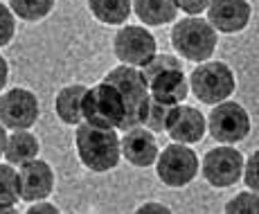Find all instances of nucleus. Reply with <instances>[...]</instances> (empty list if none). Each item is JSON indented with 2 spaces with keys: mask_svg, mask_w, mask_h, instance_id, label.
I'll return each mask as SVG.
<instances>
[{
  "mask_svg": "<svg viewBox=\"0 0 259 214\" xmlns=\"http://www.w3.org/2000/svg\"><path fill=\"white\" fill-rule=\"evenodd\" d=\"M142 77L147 81L149 95L162 104L176 106L189 95V81L183 72V63L176 57H151V61L142 66Z\"/></svg>",
  "mask_w": 259,
  "mask_h": 214,
  "instance_id": "obj_1",
  "label": "nucleus"
},
{
  "mask_svg": "<svg viewBox=\"0 0 259 214\" xmlns=\"http://www.w3.org/2000/svg\"><path fill=\"white\" fill-rule=\"evenodd\" d=\"M74 144H77L79 160L91 172L115 169L119 162V156H122L115 129H99L86 122L74 133Z\"/></svg>",
  "mask_w": 259,
  "mask_h": 214,
  "instance_id": "obj_2",
  "label": "nucleus"
},
{
  "mask_svg": "<svg viewBox=\"0 0 259 214\" xmlns=\"http://www.w3.org/2000/svg\"><path fill=\"white\" fill-rule=\"evenodd\" d=\"M104 81L115 86L122 95V102H124V122L119 129H136V126H142V117H144V108H147V102H149V88H147V81H144L142 72L136 70L133 66H117L113 68L111 72L104 77Z\"/></svg>",
  "mask_w": 259,
  "mask_h": 214,
  "instance_id": "obj_3",
  "label": "nucleus"
},
{
  "mask_svg": "<svg viewBox=\"0 0 259 214\" xmlns=\"http://www.w3.org/2000/svg\"><path fill=\"white\" fill-rule=\"evenodd\" d=\"M217 29L203 18H183L171 29V46L187 61H205L217 50Z\"/></svg>",
  "mask_w": 259,
  "mask_h": 214,
  "instance_id": "obj_4",
  "label": "nucleus"
},
{
  "mask_svg": "<svg viewBox=\"0 0 259 214\" xmlns=\"http://www.w3.org/2000/svg\"><path fill=\"white\" fill-rule=\"evenodd\" d=\"M83 117L99 129H119L124 122V102L115 86L102 81L88 88L83 95Z\"/></svg>",
  "mask_w": 259,
  "mask_h": 214,
  "instance_id": "obj_5",
  "label": "nucleus"
},
{
  "mask_svg": "<svg viewBox=\"0 0 259 214\" xmlns=\"http://www.w3.org/2000/svg\"><path fill=\"white\" fill-rule=\"evenodd\" d=\"M189 86H192V93L196 95L198 102L219 104L226 102L235 93L237 81L232 70L223 61H207L194 68L192 77H189Z\"/></svg>",
  "mask_w": 259,
  "mask_h": 214,
  "instance_id": "obj_6",
  "label": "nucleus"
},
{
  "mask_svg": "<svg viewBox=\"0 0 259 214\" xmlns=\"http://www.w3.org/2000/svg\"><path fill=\"white\" fill-rule=\"evenodd\" d=\"M156 160L158 178L169 187H185L198 174V156L189 147H183L181 142L165 147Z\"/></svg>",
  "mask_w": 259,
  "mask_h": 214,
  "instance_id": "obj_7",
  "label": "nucleus"
},
{
  "mask_svg": "<svg viewBox=\"0 0 259 214\" xmlns=\"http://www.w3.org/2000/svg\"><path fill=\"white\" fill-rule=\"evenodd\" d=\"M207 129H210L214 140L235 144L241 142L250 133V117L243 111V106L235 102H219L217 108L210 113Z\"/></svg>",
  "mask_w": 259,
  "mask_h": 214,
  "instance_id": "obj_8",
  "label": "nucleus"
},
{
  "mask_svg": "<svg viewBox=\"0 0 259 214\" xmlns=\"http://www.w3.org/2000/svg\"><path fill=\"white\" fill-rule=\"evenodd\" d=\"M113 50L119 61L136 68L151 61V57H156L158 46L151 32H147L140 25H126L115 34Z\"/></svg>",
  "mask_w": 259,
  "mask_h": 214,
  "instance_id": "obj_9",
  "label": "nucleus"
},
{
  "mask_svg": "<svg viewBox=\"0 0 259 214\" xmlns=\"http://www.w3.org/2000/svg\"><path fill=\"white\" fill-rule=\"evenodd\" d=\"M243 156L235 147H217L203 158V176L212 187H230L241 178Z\"/></svg>",
  "mask_w": 259,
  "mask_h": 214,
  "instance_id": "obj_10",
  "label": "nucleus"
},
{
  "mask_svg": "<svg viewBox=\"0 0 259 214\" xmlns=\"http://www.w3.org/2000/svg\"><path fill=\"white\" fill-rule=\"evenodd\" d=\"M38 119V99L25 88H14L0 97V122L7 129H29Z\"/></svg>",
  "mask_w": 259,
  "mask_h": 214,
  "instance_id": "obj_11",
  "label": "nucleus"
},
{
  "mask_svg": "<svg viewBox=\"0 0 259 214\" xmlns=\"http://www.w3.org/2000/svg\"><path fill=\"white\" fill-rule=\"evenodd\" d=\"M18 190L23 201H46L54 190V172L46 160H27L18 172Z\"/></svg>",
  "mask_w": 259,
  "mask_h": 214,
  "instance_id": "obj_12",
  "label": "nucleus"
},
{
  "mask_svg": "<svg viewBox=\"0 0 259 214\" xmlns=\"http://www.w3.org/2000/svg\"><path fill=\"white\" fill-rule=\"evenodd\" d=\"M250 21L248 0H210L207 5V23L223 34L241 32Z\"/></svg>",
  "mask_w": 259,
  "mask_h": 214,
  "instance_id": "obj_13",
  "label": "nucleus"
},
{
  "mask_svg": "<svg viewBox=\"0 0 259 214\" xmlns=\"http://www.w3.org/2000/svg\"><path fill=\"white\" fill-rule=\"evenodd\" d=\"M119 149L133 167H149L158 158V142L149 129H128L126 136L119 140Z\"/></svg>",
  "mask_w": 259,
  "mask_h": 214,
  "instance_id": "obj_14",
  "label": "nucleus"
},
{
  "mask_svg": "<svg viewBox=\"0 0 259 214\" xmlns=\"http://www.w3.org/2000/svg\"><path fill=\"white\" fill-rule=\"evenodd\" d=\"M205 129V117H203L201 111H196L194 106H181L178 104L171 122L167 126V133L171 136V140L181 144H194L203 140Z\"/></svg>",
  "mask_w": 259,
  "mask_h": 214,
  "instance_id": "obj_15",
  "label": "nucleus"
},
{
  "mask_svg": "<svg viewBox=\"0 0 259 214\" xmlns=\"http://www.w3.org/2000/svg\"><path fill=\"white\" fill-rule=\"evenodd\" d=\"M88 88L81 83H72L59 91L57 99H54V108H57V115L61 122L66 124H79L83 117L81 108H83V95H86Z\"/></svg>",
  "mask_w": 259,
  "mask_h": 214,
  "instance_id": "obj_16",
  "label": "nucleus"
},
{
  "mask_svg": "<svg viewBox=\"0 0 259 214\" xmlns=\"http://www.w3.org/2000/svg\"><path fill=\"white\" fill-rule=\"evenodd\" d=\"M38 138L34 133H29L27 129H21L14 136L7 138L5 144V158H7L12 165H23L27 160H34L38 153Z\"/></svg>",
  "mask_w": 259,
  "mask_h": 214,
  "instance_id": "obj_17",
  "label": "nucleus"
},
{
  "mask_svg": "<svg viewBox=\"0 0 259 214\" xmlns=\"http://www.w3.org/2000/svg\"><path fill=\"white\" fill-rule=\"evenodd\" d=\"M138 18L147 25H165L169 21H176L178 7L174 0H133Z\"/></svg>",
  "mask_w": 259,
  "mask_h": 214,
  "instance_id": "obj_18",
  "label": "nucleus"
},
{
  "mask_svg": "<svg viewBox=\"0 0 259 214\" xmlns=\"http://www.w3.org/2000/svg\"><path fill=\"white\" fill-rule=\"evenodd\" d=\"M88 9L99 23L122 25L124 21H128L131 0H88Z\"/></svg>",
  "mask_w": 259,
  "mask_h": 214,
  "instance_id": "obj_19",
  "label": "nucleus"
},
{
  "mask_svg": "<svg viewBox=\"0 0 259 214\" xmlns=\"http://www.w3.org/2000/svg\"><path fill=\"white\" fill-rule=\"evenodd\" d=\"M176 106H178V104H176ZM176 106H171V104H162V102H158V99L149 97L147 108H144L142 126L149 129V131H167V126H169V122H171Z\"/></svg>",
  "mask_w": 259,
  "mask_h": 214,
  "instance_id": "obj_20",
  "label": "nucleus"
},
{
  "mask_svg": "<svg viewBox=\"0 0 259 214\" xmlns=\"http://www.w3.org/2000/svg\"><path fill=\"white\" fill-rule=\"evenodd\" d=\"M9 5H12L14 14H16L18 18L34 23V21L46 18L48 14L52 12L54 0H9Z\"/></svg>",
  "mask_w": 259,
  "mask_h": 214,
  "instance_id": "obj_21",
  "label": "nucleus"
},
{
  "mask_svg": "<svg viewBox=\"0 0 259 214\" xmlns=\"http://www.w3.org/2000/svg\"><path fill=\"white\" fill-rule=\"evenodd\" d=\"M21 198L18 190V174L12 165H0V203L5 205H16Z\"/></svg>",
  "mask_w": 259,
  "mask_h": 214,
  "instance_id": "obj_22",
  "label": "nucleus"
},
{
  "mask_svg": "<svg viewBox=\"0 0 259 214\" xmlns=\"http://www.w3.org/2000/svg\"><path fill=\"white\" fill-rule=\"evenodd\" d=\"M259 210V198H257V192H241L237 198H232L230 203L226 205V212H246V214H252Z\"/></svg>",
  "mask_w": 259,
  "mask_h": 214,
  "instance_id": "obj_23",
  "label": "nucleus"
},
{
  "mask_svg": "<svg viewBox=\"0 0 259 214\" xmlns=\"http://www.w3.org/2000/svg\"><path fill=\"white\" fill-rule=\"evenodd\" d=\"M14 29H16V23H14L12 12L0 3V48H5L14 38Z\"/></svg>",
  "mask_w": 259,
  "mask_h": 214,
  "instance_id": "obj_24",
  "label": "nucleus"
},
{
  "mask_svg": "<svg viewBox=\"0 0 259 214\" xmlns=\"http://www.w3.org/2000/svg\"><path fill=\"white\" fill-rule=\"evenodd\" d=\"M257 162H259V153L255 151L250 158H248V162L243 167H246V172H241L243 174V181H246V185L250 187L252 192H257V187H259V183H257Z\"/></svg>",
  "mask_w": 259,
  "mask_h": 214,
  "instance_id": "obj_25",
  "label": "nucleus"
},
{
  "mask_svg": "<svg viewBox=\"0 0 259 214\" xmlns=\"http://www.w3.org/2000/svg\"><path fill=\"white\" fill-rule=\"evenodd\" d=\"M174 3H176V7L181 9V12L189 14V16H196V14L205 12L210 0H174Z\"/></svg>",
  "mask_w": 259,
  "mask_h": 214,
  "instance_id": "obj_26",
  "label": "nucleus"
},
{
  "mask_svg": "<svg viewBox=\"0 0 259 214\" xmlns=\"http://www.w3.org/2000/svg\"><path fill=\"white\" fill-rule=\"evenodd\" d=\"M29 214H38V212H48V214H57L59 210L52 205V203H34V205H29Z\"/></svg>",
  "mask_w": 259,
  "mask_h": 214,
  "instance_id": "obj_27",
  "label": "nucleus"
},
{
  "mask_svg": "<svg viewBox=\"0 0 259 214\" xmlns=\"http://www.w3.org/2000/svg\"><path fill=\"white\" fill-rule=\"evenodd\" d=\"M138 212L144 214V212H171L167 205H162V203H144V205L138 207Z\"/></svg>",
  "mask_w": 259,
  "mask_h": 214,
  "instance_id": "obj_28",
  "label": "nucleus"
},
{
  "mask_svg": "<svg viewBox=\"0 0 259 214\" xmlns=\"http://www.w3.org/2000/svg\"><path fill=\"white\" fill-rule=\"evenodd\" d=\"M7 79H9V66H7V61H5V59L0 57V91L5 88Z\"/></svg>",
  "mask_w": 259,
  "mask_h": 214,
  "instance_id": "obj_29",
  "label": "nucleus"
},
{
  "mask_svg": "<svg viewBox=\"0 0 259 214\" xmlns=\"http://www.w3.org/2000/svg\"><path fill=\"white\" fill-rule=\"evenodd\" d=\"M5 144H7V131H5V124L0 122V156L5 153Z\"/></svg>",
  "mask_w": 259,
  "mask_h": 214,
  "instance_id": "obj_30",
  "label": "nucleus"
},
{
  "mask_svg": "<svg viewBox=\"0 0 259 214\" xmlns=\"http://www.w3.org/2000/svg\"><path fill=\"white\" fill-rule=\"evenodd\" d=\"M0 214H16V207H14V205H5V203H0Z\"/></svg>",
  "mask_w": 259,
  "mask_h": 214,
  "instance_id": "obj_31",
  "label": "nucleus"
}]
</instances>
